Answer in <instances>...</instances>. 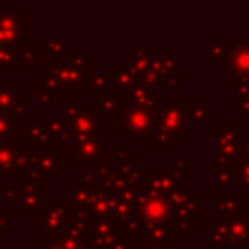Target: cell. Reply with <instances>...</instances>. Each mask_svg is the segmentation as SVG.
<instances>
[{
	"label": "cell",
	"mask_w": 249,
	"mask_h": 249,
	"mask_svg": "<svg viewBox=\"0 0 249 249\" xmlns=\"http://www.w3.org/2000/svg\"><path fill=\"white\" fill-rule=\"evenodd\" d=\"M189 113V101L185 97L163 99L156 111V136L154 142L165 140L169 146L171 140H187L189 134L185 130V121Z\"/></svg>",
	"instance_id": "6da1fadb"
},
{
	"label": "cell",
	"mask_w": 249,
	"mask_h": 249,
	"mask_svg": "<svg viewBox=\"0 0 249 249\" xmlns=\"http://www.w3.org/2000/svg\"><path fill=\"white\" fill-rule=\"evenodd\" d=\"M156 111L158 109H140V107H132L126 105V109L123 111V119H121V132H126V136L130 140H154L156 136Z\"/></svg>",
	"instance_id": "7a4b0ae2"
},
{
	"label": "cell",
	"mask_w": 249,
	"mask_h": 249,
	"mask_svg": "<svg viewBox=\"0 0 249 249\" xmlns=\"http://www.w3.org/2000/svg\"><path fill=\"white\" fill-rule=\"evenodd\" d=\"M216 146V160H233L241 146V126L239 124H216V138L208 142L206 148Z\"/></svg>",
	"instance_id": "3957f363"
},
{
	"label": "cell",
	"mask_w": 249,
	"mask_h": 249,
	"mask_svg": "<svg viewBox=\"0 0 249 249\" xmlns=\"http://www.w3.org/2000/svg\"><path fill=\"white\" fill-rule=\"evenodd\" d=\"M228 243L249 245V214L239 208V214L228 222Z\"/></svg>",
	"instance_id": "277c9868"
},
{
	"label": "cell",
	"mask_w": 249,
	"mask_h": 249,
	"mask_svg": "<svg viewBox=\"0 0 249 249\" xmlns=\"http://www.w3.org/2000/svg\"><path fill=\"white\" fill-rule=\"evenodd\" d=\"M241 208V196L239 195H226L216 193V220L218 222H230L239 214Z\"/></svg>",
	"instance_id": "5b68a950"
},
{
	"label": "cell",
	"mask_w": 249,
	"mask_h": 249,
	"mask_svg": "<svg viewBox=\"0 0 249 249\" xmlns=\"http://www.w3.org/2000/svg\"><path fill=\"white\" fill-rule=\"evenodd\" d=\"M228 68L235 78H249V45H237L230 51Z\"/></svg>",
	"instance_id": "8992f818"
},
{
	"label": "cell",
	"mask_w": 249,
	"mask_h": 249,
	"mask_svg": "<svg viewBox=\"0 0 249 249\" xmlns=\"http://www.w3.org/2000/svg\"><path fill=\"white\" fill-rule=\"evenodd\" d=\"M231 163L235 171V183L241 187V193H249V144L239 148Z\"/></svg>",
	"instance_id": "52a82bcc"
},
{
	"label": "cell",
	"mask_w": 249,
	"mask_h": 249,
	"mask_svg": "<svg viewBox=\"0 0 249 249\" xmlns=\"http://www.w3.org/2000/svg\"><path fill=\"white\" fill-rule=\"evenodd\" d=\"M235 183V171L231 160H216V191H222V187Z\"/></svg>",
	"instance_id": "ba28073f"
},
{
	"label": "cell",
	"mask_w": 249,
	"mask_h": 249,
	"mask_svg": "<svg viewBox=\"0 0 249 249\" xmlns=\"http://www.w3.org/2000/svg\"><path fill=\"white\" fill-rule=\"evenodd\" d=\"M206 230H208V249H212L214 245H224L228 243V222H206Z\"/></svg>",
	"instance_id": "9c48e42d"
},
{
	"label": "cell",
	"mask_w": 249,
	"mask_h": 249,
	"mask_svg": "<svg viewBox=\"0 0 249 249\" xmlns=\"http://www.w3.org/2000/svg\"><path fill=\"white\" fill-rule=\"evenodd\" d=\"M202 103H204V99L200 97V99H198V107L191 109V119H193V121L208 123V121H212V117H214V109H212V107H202Z\"/></svg>",
	"instance_id": "30bf717a"
},
{
	"label": "cell",
	"mask_w": 249,
	"mask_h": 249,
	"mask_svg": "<svg viewBox=\"0 0 249 249\" xmlns=\"http://www.w3.org/2000/svg\"><path fill=\"white\" fill-rule=\"evenodd\" d=\"M231 88L235 95H249V78H233Z\"/></svg>",
	"instance_id": "8fae6325"
}]
</instances>
